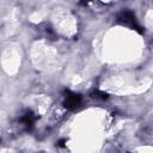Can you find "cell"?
Segmentation results:
<instances>
[{"label":"cell","instance_id":"6da1fadb","mask_svg":"<svg viewBox=\"0 0 153 153\" xmlns=\"http://www.w3.org/2000/svg\"><path fill=\"white\" fill-rule=\"evenodd\" d=\"M80 103V97L78 94H71L66 98V104L68 108H76Z\"/></svg>","mask_w":153,"mask_h":153}]
</instances>
